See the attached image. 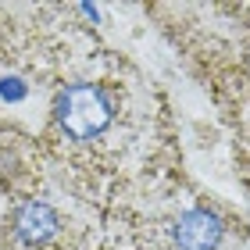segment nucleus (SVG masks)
<instances>
[{"instance_id":"1","label":"nucleus","mask_w":250,"mask_h":250,"mask_svg":"<svg viewBox=\"0 0 250 250\" xmlns=\"http://www.w3.org/2000/svg\"><path fill=\"white\" fill-rule=\"evenodd\" d=\"M58 122L72 140H93L97 132H104L111 122V104H107L104 89L68 86L58 97Z\"/></svg>"},{"instance_id":"2","label":"nucleus","mask_w":250,"mask_h":250,"mask_svg":"<svg viewBox=\"0 0 250 250\" xmlns=\"http://www.w3.org/2000/svg\"><path fill=\"white\" fill-rule=\"evenodd\" d=\"M179 250H214L222 243V222L211 211H186L175 222Z\"/></svg>"},{"instance_id":"3","label":"nucleus","mask_w":250,"mask_h":250,"mask_svg":"<svg viewBox=\"0 0 250 250\" xmlns=\"http://www.w3.org/2000/svg\"><path fill=\"white\" fill-rule=\"evenodd\" d=\"M15 229L25 243H43V240H50V236L58 232V214H54V208H47V204L32 200L15 214Z\"/></svg>"},{"instance_id":"4","label":"nucleus","mask_w":250,"mask_h":250,"mask_svg":"<svg viewBox=\"0 0 250 250\" xmlns=\"http://www.w3.org/2000/svg\"><path fill=\"white\" fill-rule=\"evenodd\" d=\"M0 97L4 100H21L25 97V86H21L18 79H0Z\"/></svg>"}]
</instances>
